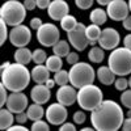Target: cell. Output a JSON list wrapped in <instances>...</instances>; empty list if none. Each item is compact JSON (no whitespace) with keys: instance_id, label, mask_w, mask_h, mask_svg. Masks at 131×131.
<instances>
[{"instance_id":"6da1fadb","label":"cell","mask_w":131,"mask_h":131,"mask_svg":"<svg viewBox=\"0 0 131 131\" xmlns=\"http://www.w3.org/2000/svg\"><path fill=\"white\" fill-rule=\"evenodd\" d=\"M125 113L114 100H104L91 112V123L97 131H117L122 128Z\"/></svg>"},{"instance_id":"7a4b0ae2","label":"cell","mask_w":131,"mask_h":131,"mask_svg":"<svg viewBox=\"0 0 131 131\" xmlns=\"http://www.w3.org/2000/svg\"><path fill=\"white\" fill-rule=\"evenodd\" d=\"M31 73L25 64L10 63L5 70H2V84L9 92H23L29 86Z\"/></svg>"},{"instance_id":"3957f363","label":"cell","mask_w":131,"mask_h":131,"mask_svg":"<svg viewBox=\"0 0 131 131\" xmlns=\"http://www.w3.org/2000/svg\"><path fill=\"white\" fill-rule=\"evenodd\" d=\"M107 66L117 76L131 73V50L126 46L115 47L107 57Z\"/></svg>"},{"instance_id":"277c9868","label":"cell","mask_w":131,"mask_h":131,"mask_svg":"<svg viewBox=\"0 0 131 131\" xmlns=\"http://www.w3.org/2000/svg\"><path fill=\"white\" fill-rule=\"evenodd\" d=\"M26 12L28 9L20 0H7L0 8V20H3L8 26H16L23 24Z\"/></svg>"},{"instance_id":"5b68a950","label":"cell","mask_w":131,"mask_h":131,"mask_svg":"<svg viewBox=\"0 0 131 131\" xmlns=\"http://www.w3.org/2000/svg\"><path fill=\"white\" fill-rule=\"evenodd\" d=\"M104 101L102 91L94 84L84 85L78 91V105L84 112H92Z\"/></svg>"},{"instance_id":"8992f818","label":"cell","mask_w":131,"mask_h":131,"mask_svg":"<svg viewBox=\"0 0 131 131\" xmlns=\"http://www.w3.org/2000/svg\"><path fill=\"white\" fill-rule=\"evenodd\" d=\"M68 72H70V83L78 89L84 85L93 84L97 76L92 64L86 62H78L76 64L71 66V70Z\"/></svg>"},{"instance_id":"52a82bcc","label":"cell","mask_w":131,"mask_h":131,"mask_svg":"<svg viewBox=\"0 0 131 131\" xmlns=\"http://www.w3.org/2000/svg\"><path fill=\"white\" fill-rule=\"evenodd\" d=\"M37 41L43 47H52L60 39V31L55 24L43 23L38 30H36Z\"/></svg>"},{"instance_id":"ba28073f","label":"cell","mask_w":131,"mask_h":131,"mask_svg":"<svg viewBox=\"0 0 131 131\" xmlns=\"http://www.w3.org/2000/svg\"><path fill=\"white\" fill-rule=\"evenodd\" d=\"M85 29H86V26L83 23H78V25H76V28L73 30L67 33V39L70 42V45L78 51H84L91 45L88 37H86Z\"/></svg>"},{"instance_id":"9c48e42d","label":"cell","mask_w":131,"mask_h":131,"mask_svg":"<svg viewBox=\"0 0 131 131\" xmlns=\"http://www.w3.org/2000/svg\"><path fill=\"white\" fill-rule=\"evenodd\" d=\"M9 42L15 47H25L31 41V31L26 25H16L9 30Z\"/></svg>"},{"instance_id":"30bf717a","label":"cell","mask_w":131,"mask_h":131,"mask_svg":"<svg viewBox=\"0 0 131 131\" xmlns=\"http://www.w3.org/2000/svg\"><path fill=\"white\" fill-rule=\"evenodd\" d=\"M45 117H46L49 123H51L54 126H60L67 121V117H68L67 106L58 102V101L54 104H50L46 109Z\"/></svg>"},{"instance_id":"8fae6325","label":"cell","mask_w":131,"mask_h":131,"mask_svg":"<svg viewBox=\"0 0 131 131\" xmlns=\"http://www.w3.org/2000/svg\"><path fill=\"white\" fill-rule=\"evenodd\" d=\"M106 12L113 21H123L130 13L128 3L125 0H112L106 5Z\"/></svg>"},{"instance_id":"7c38bea8","label":"cell","mask_w":131,"mask_h":131,"mask_svg":"<svg viewBox=\"0 0 131 131\" xmlns=\"http://www.w3.org/2000/svg\"><path fill=\"white\" fill-rule=\"evenodd\" d=\"M29 106V98L24 92H10L8 96V100L5 107H8L12 113L18 114L25 112Z\"/></svg>"},{"instance_id":"4fadbf2b","label":"cell","mask_w":131,"mask_h":131,"mask_svg":"<svg viewBox=\"0 0 131 131\" xmlns=\"http://www.w3.org/2000/svg\"><path fill=\"white\" fill-rule=\"evenodd\" d=\"M119 42H121V36L114 28L102 29L100 39H98V45L104 50H114L115 47H118Z\"/></svg>"},{"instance_id":"5bb4252c","label":"cell","mask_w":131,"mask_h":131,"mask_svg":"<svg viewBox=\"0 0 131 131\" xmlns=\"http://www.w3.org/2000/svg\"><path fill=\"white\" fill-rule=\"evenodd\" d=\"M57 101L66 105V106H72L75 102H78V91L76 88L71 84H66L60 85L59 89L57 91Z\"/></svg>"},{"instance_id":"9a60e30c","label":"cell","mask_w":131,"mask_h":131,"mask_svg":"<svg viewBox=\"0 0 131 131\" xmlns=\"http://www.w3.org/2000/svg\"><path fill=\"white\" fill-rule=\"evenodd\" d=\"M70 13V5L66 0H52L47 8V15L54 21H60Z\"/></svg>"},{"instance_id":"2e32d148","label":"cell","mask_w":131,"mask_h":131,"mask_svg":"<svg viewBox=\"0 0 131 131\" xmlns=\"http://www.w3.org/2000/svg\"><path fill=\"white\" fill-rule=\"evenodd\" d=\"M30 98H31L33 102H37V104H41V105L49 102L50 98H51L50 88L46 84H36L30 91Z\"/></svg>"},{"instance_id":"e0dca14e","label":"cell","mask_w":131,"mask_h":131,"mask_svg":"<svg viewBox=\"0 0 131 131\" xmlns=\"http://www.w3.org/2000/svg\"><path fill=\"white\" fill-rule=\"evenodd\" d=\"M50 70L47 68L46 64H36L31 68V80L36 84H45L50 79Z\"/></svg>"},{"instance_id":"ac0fdd59","label":"cell","mask_w":131,"mask_h":131,"mask_svg":"<svg viewBox=\"0 0 131 131\" xmlns=\"http://www.w3.org/2000/svg\"><path fill=\"white\" fill-rule=\"evenodd\" d=\"M97 79L101 84L104 85H113L115 81V73L110 70L109 66H101L100 68L97 70Z\"/></svg>"},{"instance_id":"d6986e66","label":"cell","mask_w":131,"mask_h":131,"mask_svg":"<svg viewBox=\"0 0 131 131\" xmlns=\"http://www.w3.org/2000/svg\"><path fill=\"white\" fill-rule=\"evenodd\" d=\"M13 59L17 63L26 66L30 62H33V51H30L26 46L25 47H17V50L13 54Z\"/></svg>"},{"instance_id":"ffe728a7","label":"cell","mask_w":131,"mask_h":131,"mask_svg":"<svg viewBox=\"0 0 131 131\" xmlns=\"http://www.w3.org/2000/svg\"><path fill=\"white\" fill-rule=\"evenodd\" d=\"M13 114L15 113H12L8 107H2V110H0V128L9 130V127L16 121V117Z\"/></svg>"},{"instance_id":"44dd1931","label":"cell","mask_w":131,"mask_h":131,"mask_svg":"<svg viewBox=\"0 0 131 131\" xmlns=\"http://www.w3.org/2000/svg\"><path fill=\"white\" fill-rule=\"evenodd\" d=\"M109 18L107 16V12L102 8H94L92 9V12L89 13V20L92 24H96V25H104L106 23V20Z\"/></svg>"},{"instance_id":"7402d4cb","label":"cell","mask_w":131,"mask_h":131,"mask_svg":"<svg viewBox=\"0 0 131 131\" xmlns=\"http://www.w3.org/2000/svg\"><path fill=\"white\" fill-rule=\"evenodd\" d=\"M26 113H28V117H29L30 121H37V119H42V117L45 115V113H46V110L42 107L41 104L33 102L31 105L28 106Z\"/></svg>"},{"instance_id":"603a6c76","label":"cell","mask_w":131,"mask_h":131,"mask_svg":"<svg viewBox=\"0 0 131 131\" xmlns=\"http://www.w3.org/2000/svg\"><path fill=\"white\" fill-rule=\"evenodd\" d=\"M86 31V37L89 39V43L92 46H94L96 43H98V39H100V36H101V29H100V25H96V24H92L86 26L85 29Z\"/></svg>"},{"instance_id":"cb8c5ba5","label":"cell","mask_w":131,"mask_h":131,"mask_svg":"<svg viewBox=\"0 0 131 131\" xmlns=\"http://www.w3.org/2000/svg\"><path fill=\"white\" fill-rule=\"evenodd\" d=\"M70 42L68 41H64V39H59L55 45L52 46V52L55 55L60 57V58H64L70 54Z\"/></svg>"},{"instance_id":"d4e9b609","label":"cell","mask_w":131,"mask_h":131,"mask_svg":"<svg viewBox=\"0 0 131 131\" xmlns=\"http://www.w3.org/2000/svg\"><path fill=\"white\" fill-rule=\"evenodd\" d=\"M88 59L92 63H101L105 59V50L101 46H93L88 51Z\"/></svg>"},{"instance_id":"484cf974","label":"cell","mask_w":131,"mask_h":131,"mask_svg":"<svg viewBox=\"0 0 131 131\" xmlns=\"http://www.w3.org/2000/svg\"><path fill=\"white\" fill-rule=\"evenodd\" d=\"M46 66H47V68L51 71V72H58L59 70H62V67H63V60H62V58L60 57H58V55H50V57H47V60H46V63H45Z\"/></svg>"},{"instance_id":"4316f807","label":"cell","mask_w":131,"mask_h":131,"mask_svg":"<svg viewBox=\"0 0 131 131\" xmlns=\"http://www.w3.org/2000/svg\"><path fill=\"white\" fill-rule=\"evenodd\" d=\"M76 25H78V20L75 18V16L72 15H67V16H64L62 20H60V28L66 31V33H68L71 30H73L76 28Z\"/></svg>"},{"instance_id":"83f0119b","label":"cell","mask_w":131,"mask_h":131,"mask_svg":"<svg viewBox=\"0 0 131 131\" xmlns=\"http://www.w3.org/2000/svg\"><path fill=\"white\" fill-rule=\"evenodd\" d=\"M54 80H55L57 85H66L70 83V72L66 71V70H59L58 72H55V75H54Z\"/></svg>"},{"instance_id":"f1b7e54d","label":"cell","mask_w":131,"mask_h":131,"mask_svg":"<svg viewBox=\"0 0 131 131\" xmlns=\"http://www.w3.org/2000/svg\"><path fill=\"white\" fill-rule=\"evenodd\" d=\"M47 60V54L42 49H36L33 51V62L36 64H45Z\"/></svg>"},{"instance_id":"f546056e","label":"cell","mask_w":131,"mask_h":131,"mask_svg":"<svg viewBox=\"0 0 131 131\" xmlns=\"http://www.w3.org/2000/svg\"><path fill=\"white\" fill-rule=\"evenodd\" d=\"M119 100H121V104H122L125 107L131 109V88L123 91L122 94H121V97H119Z\"/></svg>"},{"instance_id":"4dcf8cb0","label":"cell","mask_w":131,"mask_h":131,"mask_svg":"<svg viewBox=\"0 0 131 131\" xmlns=\"http://www.w3.org/2000/svg\"><path fill=\"white\" fill-rule=\"evenodd\" d=\"M31 130L33 131H49L50 127H49V123L47 122L42 121V119H37V121H33Z\"/></svg>"},{"instance_id":"1f68e13d","label":"cell","mask_w":131,"mask_h":131,"mask_svg":"<svg viewBox=\"0 0 131 131\" xmlns=\"http://www.w3.org/2000/svg\"><path fill=\"white\" fill-rule=\"evenodd\" d=\"M9 38V33H8V25L4 23L3 20H0V43L4 45L5 41Z\"/></svg>"},{"instance_id":"d6a6232c","label":"cell","mask_w":131,"mask_h":131,"mask_svg":"<svg viewBox=\"0 0 131 131\" xmlns=\"http://www.w3.org/2000/svg\"><path fill=\"white\" fill-rule=\"evenodd\" d=\"M114 86H115L117 91L123 92V91L127 89V86H128V80L125 79V76H119V78L115 79V81H114Z\"/></svg>"},{"instance_id":"836d02e7","label":"cell","mask_w":131,"mask_h":131,"mask_svg":"<svg viewBox=\"0 0 131 131\" xmlns=\"http://www.w3.org/2000/svg\"><path fill=\"white\" fill-rule=\"evenodd\" d=\"M72 119H73V122H75L76 125H83V123L85 122V119H86V115H85V113H84L83 109H81V110L75 112Z\"/></svg>"},{"instance_id":"e575fe53","label":"cell","mask_w":131,"mask_h":131,"mask_svg":"<svg viewBox=\"0 0 131 131\" xmlns=\"http://www.w3.org/2000/svg\"><path fill=\"white\" fill-rule=\"evenodd\" d=\"M93 3H94V0H75L76 7H78L79 9H83V10L92 8Z\"/></svg>"},{"instance_id":"d590c367","label":"cell","mask_w":131,"mask_h":131,"mask_svg":"<svg viewBox=\"0 0 131 131\" xmlns=\"http://www.w3.org/2000/svg\"><path fill=\"white\" fill-rule=\"evenodd\" d=\"M8 89L5 88V86L2 84L0 85V106L4 107L5 104H7V100H8Z\"/></svg>"},{"instance_id":"8d00e7d4","label":"cell","mask_w":131,"mask_h":131,"mask_svg":"<svg viewBox=\"0 0 131 131\" xmlns=\"http://www.w3.org/2000/svg\"><path fill=\"white\" fill-rule=\"evenodd\" d=\"M66 60H67V63L70 66H73L79 62V54L75 52V51H70V54L66 57Z\"/></svg>"},{"instance_id":"74e56055","label":"cell","mask_w":131,"mask_h":131,"mask_svg":"<svg viewBox=\"0 0 131 131\" xmlns=\"http://www.w3.org/2000/svg\"><path fill=\"white\" fill-rule=\"evenodd\" d=\"M42 24H43V23H42V20H41L39 17H33V18L30 20V23H29V26H30V29L38 30Z\"/></svg>"},{"instance_id":"f35d334b","label":"cell","mask_w":131,"mask_h":131,"mask_svg":"<svg viewBox=\"0 0 131 131\" xmlns=\"http://www.w3.org/2000/svg\"><path fill=\"white\" fill-rule=\"evenodd\" d=\"M28 119H29V117H28V113H26V112H23V113L16 114V122H17V123L24 125V123H26Z\"/></svg>"},{"instance_id":"ab89813d","label":"cell","mask_w":131,"mask_h":131,"mask_svg":"<svg viewBox=\"0 0 131 131\" xmlns=\"http://www.w3.org/2000/svg\"><path fill=\"white\" fill-rule=\"evenodd\" d=\"M59 130H60V131H75V130H76L75 122H73V123H71V122H64L63 125L59 126Z\"/></svg>"},{"instance_id":"60d3db41","label":"cell","mask_w":131,"mask_h":131,"mask_svg":"<svg viewBox=\"0 0 131 131\" xmlns=\"http://www.w3.org/2000/svg\"><path fill=\"white\" fill-rule=\"evenodd\" d=\"M24 5L28 10H33L37 8V0H24Z\"/></svg>"},{"instance_id":"b9f144b4","label":"cell","mask_w":131,"mask_h":131,"mask_svg":"<svg viewBox=\"0 0 131 131\" xmlns=\"http://www.w3.org/2000/svg\"><path fill=\"white\" fill-rule=\"evenodd\" d=\"M50 0H37V7L39 9H47L50 5Z\"/></svg>"},{"instance_id":"7bdbcfd3","label":"cell","mask_w":131,"mask_h":131,"mask_svg":"<svg viewBox=\"0 0 131 131\" xmlns=\"http://www.w3.org/2000/svg\"><path fill=\"white\" fill-rule=\"evenodd\" d=\"M122 25H123V29L131 31V15H128V16L122 21Z\"/></svg>"},{"instance_id":"ee69618b","label":"cell","mask_w":131,"mask_h":131,"mask_svg":"<svg viewBox=\"0 0 131 131\" xmlns=\"http://www.w3.org/2000/svg\"><path fill=\"white\" fill-rule=\"evenodd\" d=\"M122 130H125V131H131V117L125 118L123 125H122Z\"/></svg>"},{"instance_id":"f6af8a7d","label":"cell","mask_w":131,"mask_h":131,"mask_svg":"<svg viewBox=\"0 0 131 131\" xmlns=\"http://www.w3.org/2000/svg\"><path fill=\"white\" fill-rule=\"evenodd\" d=\"M28 128L25 126H23L21 123H17V125H12L9 127V131H26Z\"/></svg>"},{"instance_id":"bcb514c9","label":"cell","mask_w":131,"mask_h":131,"mask_svg":"<svg viewBox=\"0 0 131 131\" xmlns=\"http://www.w3.org/2000/svg\"><path fill=\"white\" fill-rule=\"evenodd\" d=\"M123 46H126L127 49L131 50V33L127 34V36H125V38H123Z\"/></svg>"},{"instance_id":"7dc6e473","label":"cell","mask_w":131,"mask_h":131,"mask_svg":"<svg viewBox=\"0 0 131 131\" xmlns=\"http://www.w3.org/2000/svg\"><path fill=\"white\" fill-rule=\"evenodd\" d=\"M45 84H46V85L49 86L50 89H52V88H54V85H55L57 83H55V80H54V79H49V80H47V81H46Z\"/></svg>"},{"instance_id":"c3c4849f","label":"cell","mask_w":131,"mask_h":131,"mask_svg":"<svg viewBox=\"0 0 131 131\" xmlns=\"http://www.w3.org/2000/svg\"><path fill=\"white\" fill-rule=\"evenodd\" d=\"M96 2H97L98 4H100V5H102V7H106L109 3L112 2V0H96Z\"/></svg>"},{"instance_id":"681fc988","label":"cell","mask_w":131,"mask_h":131,"mask_svg":"<svg viewBox=\"0 0 131 131\" xmlns=\"http://www.w3.org/2000/svg\"><path fill=\"white\" fill-rule=\"evenodd\" d=\"M9 64H10L9 62H5V63H3V64H2V70H5V68L8 67V66H9Z\"/></svg>"},{"instance_id":"f907efd6","label":"cell","mask_w":131,"mask_h":131,"mask_svg":"<svg viewBox=\"0 0 131 131\" xmlns=\"http://www.w3.org/2000/svg\"><path fill=\"white\" fill-rule=\"evenodd\" d=\"M92 130H93V126L92 127H84L83 128V131H92Z\"/></svg>"},{"instance_id":"816d5d0a","label":"cell","mask_w":131,"mask_h":131,"mask_svg":"<svg viewBox=\"0 0 131 131\" xmlns=\"http://www.w3.org/2000/svg\"><path fill=\"white\" fill-rule=\"evenodd\" d=\"M127 3H128V8H130V12H131V0H128Z\"/></svg>"},{"instance_id":"f5cc1de1","label":"cell","mask_w":131,"mask_h":131,"mask_svg":"<svg viewBox=\"0 0 131 131\" xmlns=\"http://www.w3.org/2000/svg\"><path fill=\"white\" fill-rule=\"evenodd\" d=\"M127 117H131V109H128V112H127Z\"/></svg>"},{"instance_id":"db71d44e","label":"cell","mask_w":131,"mask_h":131,"mask_svg":"<svg viewBox=\"0 0 131 131\" xmlns=\"http://www.w3.org/2000/svg\"><path fill=\"white\" fill-rule=\"evenodd\" d=\"M128 86L131 88V76H130V79H128Z\"/></svg>"},{"instance_id":"11a10c76","label":"cell","mask_w":131,"mask_h":131,"mask_svg":"<svg viewBox=\"0 0 131 131\" xmlns=\"http://www.w3.org/2000/svg\"><path fill=\"white\" fill-rule=\"evenodd\" d=\"M4 2H7V0H4Z\"/></svg>"}]
</instances>
